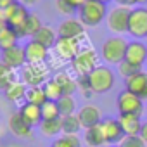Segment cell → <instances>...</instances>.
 Here are the masks:
<instances>
[{
  "label": "cell",
  "instance_id": "obj_1",
  "mask_svg": "<svg viewBox=\"0 0 147 147\" xmlns=\"http://www.w3.org/2000/svg\"><path fill=\"white\" fill-rule=\"evenodd\" d=\"M107 18V4L100 0H88L78 9V19L85 28H95Z\"/></svg>",
  "mask_w": 147,
  "mask_h": 147
},
{
  "label": "cell",
  "instance_id": "obj_2",
  "mask_svg": "<svg viewBox=\"0 0 147 147\" xmlns=\"http://www.w3.org/2000/svg\"><path fill=\"white\" fill-rule=\"evenodd\" d=\"M69 66L76 76L90 75L97 66H100V54H97L95 49H92V47H83L78 52V55L69 62Z\"/></svg>",
  "mask_w": 147,
  "mask_h": 147
},
{
  "label": "cell",
  "instance_id": "obj_3",
  "mask_svg": "<svg viewBox=\"0 0 147 147\" xmlns=\"http://www.w3.org/2000/svg\"><path fill=\"white\" fill-rule=\"evenodd\" d=\"M126 47H128V42L121 35L111 36L100 47V59H104L107 64H119L121 61H125Z\"/></svg>",
  "mask_w": 147,
  "mask_h": 147
},
{
  "label": "cell",
  "instance_id": "obj_4",
  "mask_svg": "<svg viewBox=\"0 0 147 147\" xmlns=\"http://www.w3.org/2000/svg\"><path fill=\"white\" fill-rule=\"evenodd\" d=\"M88 80H90V88L95 95H100V94H106L109 92L113 87H114V82H116V76L114 73L106 67V66H97L90 75H88Z\"/></svg>",
  "mask_w": 147,
  "mask_h": 147
},
{
  "label": "cell",
  "instance_id": "obj_5",
  "mask_svg": "<svg viewBox=\"0 0 147 147\" xmlns=\"http://www.w3.org/2000/svg\"><path fill=\"white\" fill-rule=\"evenodd\" d=\"M130 12L131 7L126 5H116L113 9L107 11V28L114 33V35H123L128 33V21H130Z\"/></svg>",
  "mask_w": 147,
  "mask_h": 147
},
{
  "label": "cell",
  "instance_id": "obj_6",
  "mask_svg": "<svg viewBox=\"0 0 147 147\" xmlns=\"http://www.w3.org/2000/svg\"><path fill=\"white\" fill-rule=\"evenodd\" d=\"M83 40H78V38H57L55 45L52 47L54 49V54L59 61H66V62H71L78 55V52L83 49Z\"/></svg>",
  "mask_w": 147,
  "mask_h": 147
},
{
  "label": "cell",
  "instance_id": "obj_7",
  "mask_svg": "<svg viewBox=\"0 0 147 147\" xmlns=\"http://www.w3.org/2000/svg\"><path fill=\"white\" fill-rule=\"evenodd\" d=\"M116 109L119 114H135V116H142L144 114V100L140 97H137L135 94H131L130 90H123L118 99H116Z\"/></svg>",
  "mask_w": 147,
  "mask_h": 147
},
{
  "label": "cell",
  "instance_id": "obj_8",
  "mask_svg": "<svg viewBox=\"0 0 147 147\" xmlns=\"http://www.w3.org/2000/svg\"><path fill=\"white\" fill-rule=\"evenodd\" d=\"M128 33L133 38H147V7L145 5L131 7Z\"/></svg>",
  "mask_w": 147,
  "mask_h": 147
},
{
  "label": "cell",
  "instance_id": "obj_9",
  "mask_svg": "<svg viewBox=\"0 0 147 147\" xmlns=\"http://www.w3.org/2000/svg\"><path fill=\"white\" fill-rule=\"evenodd\" d=\"M21 80L26 87H43L49 80V67L45 64H26L21 69Z\"/></svg>",
  "mask_w": 147,
  "mask_h": 147
},
{
  "label": "cell",
  "instance_id": "obj_10",
  "mask_svg": "<svg viewBox=\"0 0 147 147\" xmlns=\"http://www.w3.org/2000/svg\"><path fill=\"white\" fill-rule=\"evenodd\" d=\"M99 126L102 130V135L107 145H119L121 140L125 138V133H123V128L118 118H104L99 123Z\"/></svg>",
  "mask_w": 147,
  "mask_h": 147
},
{
  "label": "cell",
  "instance_id": "obj_11",
  "mask_svg": "<svg viewBox=\"0 0 147 147\" xmlns=\"http://www.w3.org/2000/svg\"><path fill=\"white\" fill-rule=\"evenodd\" d=\"M85 33H87V28L83 26V23L80 19H75V18L64 19L59 24V28H57V36H61V38H78V40H85Z\"/></svg>",
  "mask_w": 147,
  "mask_h": 147
},
{
  "label": "cell",
  "instance_id": "obj_12",
  "mask_svg": "<svg viewBox=\"0 0 147 147\" xmlns=\"http://www.w3.org/2000/svg\"><path fill=\"white\" fill-rule=\"evenodd\" d=\"M7 125H9L11 133H12L14 137H18V138H24V140H28V138L33 137V126H31L23 116H21L19 111H14V113L9 116Z\"/></svg>",
  "mask_w": 147,
  "mask_h": 147
},
{
  "label": "cell",
  "instance_id": "obj_13",
  "mask_svg": "<svg viewBox=\"0 0 147 147\" xmlns=\"http://www.w3.org/2000/svg\"><path fill=\"white\" fill-rule=\"evenodd\" d=\"M24 54H26V62L28 64H45L49 57V49L42 45L36 40H28L24 45Z\"/></svg>",
  "mask_w": 147,
  "mask_h": 147
},
{
  "label": "cell",
  "instance_id": "obj_14",
  "mask_svg": "<svg viewBox=\"0 0 147 147\" xmlns=\"http://www.w3.org/2000/svg\"><path fill=\"white\" fill-rule=\"evenodd\" d=\"M28 16H30L28 7H24L21 2H18V0L12 5H9L7 9H4V19H5L7 26H11V28H16L19 24H23Z\"/></svg>",
  "mask_w": 147,
  "mask_h": 147
},
{
  "label": "cell",
  "instance_id": "obj_15",
  "mask_svg": "<svg viewBox=\"0 0 147 147\" xmlns=\"http://www.w3.org/2000/svg\"><path fill=\"white\" fill-rule=\"evenodd\" d=\"M2 61L4 64H7L9 67L12 69H23L28 62H26V54H24V47L21 45H16V47H11L7 50H2Z\"/></svg>",
  "mask_w": 147,
  "mask_h": 147
},
{
  "label": "cell",
  "instance_id": "obj_16",
  "mask_svg": "<svg viewBox=\"0 0 147 147\" xmlns=\"http://www.w3.org/2000/svg\"><path fill=\"white\" fill-rule=\"evenodd\" d=\"M125 87L126 90H130L131 94H135L137 97H140L142 100H147V71H138L133 76L125 80Z\"/></svg>",
  "mask_w": 147,
  "mask_h": 147
},
{
  "label": "cell",
  "instance_id": "obj_17",
  "mask_svg": "<svg viewBox=\"0 0 147 147\" xmlns=\"http://www.w3.org/2000/svg\"><path fill=\"white\" fill-rule=\"evenodd\" d=\"M125 61H128V62H131V64L142 67V66L145 64V61H147V47H145V43H142V42H138V40L128 42Z\"/></svg>",
  "mask_w": 147,
  "mask_h": 147
},
{
  "label": "cell",
  "instance_id": "obj_18",
  "mask_svg": "<svg viewBox=\"0 0 147 147\" xmlns=\"http://www.w3.org/2000/svg\"><path fill=\"white\" fill-rule=\"evenodd\" d=\"M78 118L82 121V126L87 130V128H92V126H97L100 121H102V114H100V109L94 104H85L80 111H78Z\"/></svg>",
  "mask_w": 147,
  "mask_h": 147
},
{
  "label": "cell",
  "instance_id": "obj_19",
  "mask_svg": "<svg viewBox=\"0 0 147 147\" xmlns=\"http://www.w3.org/2000/svg\"><path fill=\"white\" fill-rule=\"evenodd\" d=\"M42 26H43V24H42L40 18H38L36 14H31V12H30V16L26 18V21H24L23 24L16 26L14 31L18 33L19 38H33V36L40 31Z\"/></svg>",
  "mask_w": 147,
  "mask_h": 147
},
{
  "label": "cell",
  "instance_id": "obj_20",
  "mask_svg": "<svg viewBox=\"0 0 147 147\" xmlns=\"http://www.w3.org/2000/svg\"><path fill=\"white\" fill-rule=\"evenodd\" d=\"M21 113V116L35 128V126H40V123L43 121V116H42V107L40 106H35V104H30V102H24L19 106L18 109Z\"/></svg>",
  "mask_w": 147,
  "mask_h": 147
},
{
  "label": "cell",
  "instance_id": "obj_21",
  "mask_svg": "<svg viewBox=\"0 0 147 147\" xmlns=\"http://www.w3.org/2000/svg\"><path fill=\"white\" fill-rule=\"evenodd\" d=\"M119 125L123 128L125 137H131V135H138L140 128H142V119L140 116L135 114H119Z\"/></svg>",
  "mask_w": 147,
  "mask_h": 147
},
{
  "label": "cell",
  "instance_id": "obj_22",
  "mask_svg": "<svg viewBox=\"0 0 147 147\" xmlns=\"http://www.w3.org/2000/svg\"><path fill=\"white\" fill-rule=\"evenodd\" d=\"M26 92H28V87H26L21 80L16 82V83H12L11 87H7V88L4 90L7 100H11L12 104H18V106H21V104L26 102Z\"/></svg>",
  "mask_w": 147,
  "mask_h": 147
},
{
  "label": "cell",
  "instance_id": "obj_23",
  "mask_svg": "<svg viewBox=\"0 0 147 147\" xmlns=\"http://www.w3.org/2000/svg\"><path fill=\"white\" fill-rule=\"evenodd\" d=\"M54 80H55L57 85L62 88V94H64V95H73V94L76 92V88H78L76 78H75V76H71L69 73H66V71H59V73H55V75H54Z\"/></svg>",
  "mask_w": 147,
  "mask_h": 147
},
{
  "label": "cell",
  "instance_id": "obj_24",
  "mask_svg": "<svg viewBox=\"0 0 147 147\" xmlns=\"http://www.w3.org/2000/svg\"><path fill=\"white\" fill-rule=\"evenodd\" d=\"M83 140H85V144L88 147H104V145H107L99 125L97 126H92V128H87L85 130V135H83Z\"/></svg>",
  "mask_w": 147,
  "mask_h": 147
},
{
  "label": "cell",
  "instance_id": "obj_25",
  "mask_svg": "<svg viewBox=\"0 0 147 147\" xmlns=\"http://www.w3.org/2000/svg\"><path fill=\"white\" fill-rule=\"evenodd\" d=\"M57 31L55 30H52L50 26H42L40 28V31L33 36V40H36V42H40L42 45H45L47 49H52L54 45H55V42H57Z\"/></svg>",
  "mask_w": 147,
  "mask_h": 147
},
{
  "label": "cell",
  "instance_id": "obj_26",
  "mask_svg": "<svg viewBox=\"0 0 147 147\" xmlns=\"http://www.w3.org/2000/svg\"><path fill=\"white\" fill-rule=\"evenodd\" d=\"M16 82H19V78L16 75V69L9 67L7 64H4L0 61V92H4L7 87H11Z\"/></svg>",
  "mask_w": 147,
  "mask_h": 147
},
{
  "label": "cell",
  "instance_id": "obj_27",
  "mask_svg": "<svg viewBox=\"0 0 147 147\" xmlns=\"http://www.w3.org/2000/svg\"><path fill=\"white\" fill-rule=\"evenodd\" d=\"M61 121H62V133L64 135H78V131L83 128L76 113L69 114V116H62Z\"/></svg>",
  "mask_w": 147,
  "mask_h": 147
},
{
  "label": "cell",
  "instance_id": "obj_28",
  "mask_svg": "<svg viewBox=\"0 0 147 147\" xmlns=\"http://www.w3.org/2000/svg\"><path fill=\"white\" fill-rule=\"evenodd\" d=\"M18 40H19V36L14 31V28L4 26L2 30H0V50H7L11 47H16Z\"/></svg>",
  "mask_w": 147,
  "mask_h": 147
},
{
  "label": "cell",
  "instance_id": "obj_29",
  "mask_svg": "<svg viewBox=\"0 0 147 147\" xmlns=\"http://www.w3.org/2000/svg\"><path fill=\"white\" fill-rule=\"evenodd\" d=\"M40 131L43 137H57L62 133V121L59 119H43L40 123Z\"/></svg>",
  "mask_w": 147,
  "mask_h": 147
},
{
  "label": "cell",
  "instance_id": "obj_30",
  "mask_svg": "<svg viewBox=\"0 0 147 147\" xmlns=\"http://www.w3.org/2000/svg\"><path fill=\"white\" fill-rule=\"evenodd\" d=\"M47 100H49V99H47V95H45V92H43V87H28V92H26V102L42 107Z\"/></svg>",
  "mask_w": 147,
  "mask_h": 147
},
{
  "label": "cell",
  "instance_id": "obj_31",
  "mask_svg": "<svg viewBox=\"0 0 147 147\" xmlns=\"http://www.w3.org/2000/svg\"><path fill=\"white\" fill-rule=\"evenodd\" d=\"M57 106H59V111H61V118L76 113V100L73 95H62L57 100Z\"/></svg>",
  "mask_w": 147,
  "mask_h": 147
},
{
  "label": "cell",
  "instance_id": "obj_32",
  "mask_svg": "<svg viewBox=\"0 0 147 147\" xmlns=\"http://www.w3.org/2000/svg\"><path fill=\"white\" fill-rule=\"evenodd\" d=\"M43 92H45V95H47L49 100H59L64 95L62 94V88L57 85V82L54 78H50V80H47L43 83Z\"/></svg>",
  "mask_w": 147,
  "mask_h": 147
},
{
  "label": "cell",
  "instance_id": "obj_33",
  "mask_svg": "<svg viewBox=\"0 0 147 147\" xmlns=\"http://www.w3.org/2000/svg\"><path fill=\"white\" fill-rule=\"evenodd\" d=\"M50 147H82V140L78 138V135H64L54 138Z\"/></svg>",
  "mask_w": 147,
  "mask_h": 147
},
{
  "label": "cell",
  "instance_id": "obj_34",
  "mask_svg": "<svg viewBox=\"0 0 147 147\" xmlns=\"http://www.w3.org/2000/svg\"><path fill=\"white\" fill-rule=\"evenodd\" d=\"M42 116H43V119H59L61 111H59L57 100H47L42 106Z\"/></svg>",
  "mask_w": 147,
  "mask_h": 147
},
{
  "label": "cell",
  "instance_id": "obj_35",
  "mask_svg": "<svg viewBox=\"0 0 147 147\" xmlns=\"http://www.w3.org/2000/svg\"><path fill=\"white\" fill-rule=\"evenodd\" d=\"M138 71H142V67L140 66H135V64H131V62H128V61H121L119 64H118V73L126 80V78H130V76H133L135 73H138Z\"/></svg>",
  "mask_w": 147,
  "mask_h": 147
},
{
  "label": "cell",
  "instance_id": "obj_36",
  "mask_svg": "<svg viewBox=\"0 0 147 147\" xmlns=\"http://www.w3.org/2000/svg\"><path fill=\"white\" fill-rule=\"evenodd\" d=\"M76 83H78V90L83 94L85 99H90L94 97L95 94L92 92L90 88V80H88V75H83V76H76Z\"/></svg>",
  "mask_w": 147,
  "mask_h": 147
},
{
  "label": "cell",
  "instance_id": "obj_37",
  "mask_svg": "<svg viewBox=\"0 0 147 147\" xmlns=\"http://www.w3.org/2000/svg\"><path fill=\"white\" fill-rule=\"evenodd\" d=\"M55 11L61 16H73V14L76 12V9L73 7L67 0H55Z\"/></svg>",
  "mask_w": 147,
  "mask_h": 147
},
{
  "label": "cell",
  "instance_id": "obj_38",
  "mask_svg": "<svg viewBox=\"0 0 147 147\" xmlns=\"http://www.w3.org/2000/svg\"><path fill=\"white\" fill-rule=\"evenodd\" d=\"M119 145H121V147H145L147 144H145L138 135H131V137H125Z\"/></svg>",
  "mask_w": 147,
  "mask_h": 147
},
{
  "label": "cell",
  "instance_id": "obj_39",
  "mask_svg": "<svg viewBox=\"0 0 147 147\" xmlns=\"http://www.w3.org/2000/svg\"><path fill=\"white\" fill-rule=\"evenodd\" d=\"M138 137L147 144V121L145 123H142V128H140V133H138Z\"/></svg>",
  "mask_w": 147,
  "mask_h": 147
},
{
  "label": "cell",
  "instance_id": "obj_40",
  "mask_svg": "<svg viewBox=\"0 0 147 147\" xmlns=\"http://www.w3.org/2000/svg\"><path fill=\"white\" fill-rule=\"evenodd\" d=\"M118 5H126V7H131V5H137V0H116Z\"/></svg>",
  "mask_w": 147,
  "mask_h": 147
},
{
  "label": "cell",
  "instance_id": "obj_41",
  "mask_svg": "<svg viewBox=\"0 0 147 147\" xmlns=\"http://www.w3.org/2000/svg\"><path fill=\"white\" fill-rule=\"evenodd\" d=\"M67 2H69V4H71L73 7H75L76 11H78V9H80V7H82V5H83L85 2H88V0H67Z\"/></svg>",
  "mask_w": 147,
  "mask_h": 147
},
{
  "label": "cell",
  "instance_id": "obj_42",
  "mask_svg": "<svg viewBox=\"0 0 147 147\" xmlns=\"http://www.w3.org/2000/svg\"><path fill=\"white\" fill-rule=\"evenodd\" d=\"M18 2H21L24 7H30V5H36V4H40L42 0H18Z\"/></svg>",
  "mask_w": 147,
  "mask_h": 147
},
{
  "label": "cell",
  "instance_id": "obj_43",
  "mask_svg": "<svg viewBox=\"0 0 147 147\" xmlns=\"http://www.w3.org/2000/svg\"><path fill=\"white\" fill-rule=\"evenodd\" d=\"M14 2H16V0H0V9L4 11V9H7L9 5H12Z\"/></svg>",
  "mask_w": 147,
  "mask_h": 147
},
{
  "label": "cell",
  "instance_id": "obj_44",
  "mask_svg": "<svg viewBox=\"0 0 147 147\" xmlns=\"http://www.w3.org/2000/svg\"><path fill=\"white\" fill-rule=\"evenodd\" d=\"M147 0H137V5H145Z\"/></svg>",
  "mask_w": 147,
  "mask_h": 147
},
{
  "label": "cell",
  "instance_id": "obj_45",
  "mask_svg": "<svg viewBox=\"0 0 147 147\" xmlns=\"http://www.w3.org/2000/svg\"><path fill=\"white\" fill-rule=\"evenodd\" d=\"M100 2H104V4H107V2H111V0H100Z\"/></svg>",
  "mask_w": 147,
  "mask_h": 147
},
{
  "label": "cell",
  "instance_id": "obj_46",
  "mask_svg": "<svg viewBox=\"0 0 147 147\" xmlns=\"http://www.w3.org/2000/svg\"><path fill=\"white\" fill-rule=\"evenodd\" d=\"M109 147H121V145H109Z\"/></svg>",
  "mask_w": 147,
  "mask_h": 147
}]
</instances>
